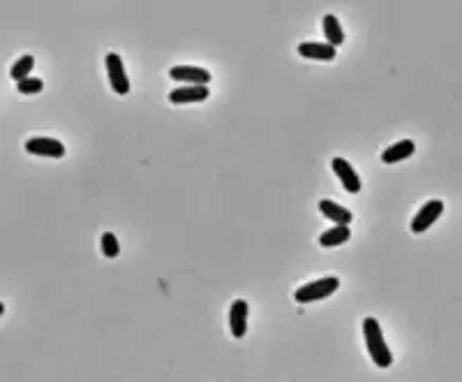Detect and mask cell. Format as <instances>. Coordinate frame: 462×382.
<instances>
[{
    "instance_id": "6da1fadb",
    "label": "cell",
    "mask_w": 462,
    "mask_h": 382,
    "mask_svg": "<svg viewBox=\"0 0 462 382\" xmlns=\"http://www.w3.org/2000/svg\"><path fill=\"white\" fill-rule=\"evenodd\" d=\"M363 336H365V345H367L370 357H372V362L379 369H389L391 362H393V354H391L389 345H386V340H384L379 322H377L375 318L363 320Z\"/></svg>"
},
{
    "instance_id": "7a4b0ae2",
    "label": "cell",
    "mask_w": 462,
    "mask_h": 382,
    "mask_svg": "<svg viewBox=\"0 0 462 382\" xmlns=\"http://www.w3.org/2000/svg\"><path fill=\"white\" fill-rule=\"evenodd\" d=\"M338 287H340V278H335V276H326V278L312 280V283L300 285V287L296 290V292H293V299H296L298 304L319 302V299L331 297Z\"/></svg>"
},
{
    "instance_id": "3957f363",
    "label": "cell",
    "mask_w": 462,
    "mask_h": 382,
    "mask_svg": "<svg viewBox=\"0 0 462 382\" xmlns=\"http://www.w3.org/2000/svg\"><path fill=\"white\" fill-rule=\"evenodd\" d=\"M104 65H107V77H109V81H111V88L118 95H128L130 93V81H128V74H125L121 56L118 54H107Z\"/></svg>"
},
{
    "instance_id": "277c9868",
    "label": "cell",
    "mask_w": 462,
    "mask_h": 382,
    "mask_svg": "<svg viewBox=\"0 0 462 382\" xmlns=\"http://www.w3.org/2000/svg\"><path fill=\"white\" fill-rule=\"evenodd\" d=\"M442 211H444L442 199H432V202L423 204L421 211H416L414 220H411V232H414V234H421V232L430 229L434 225V220L442 215Z\"/></svg>"
},
{
    "instance_id": "5b68a950",
    "label": "cell",
    "mask_w": 462,
    "mask_h": 382,
    "mask_svg": "<svg viewBox=\"0 0 462 382\" xmlns=\"http://www.w3.org/2000/svg\"><path fill=\"white\" fill-rule=\"evenodd\" d=\"M169 77L174 81H185L188 86H208L211 72L204 68H195V65H176L169 70Z\"/></svg>"
},
{
    "instance_id": "8992f818",
    "label": "cell",
    "mask_w": 462,
    "mask_h": 382,
    "mask_svg": "<svg viewBox=\"0 0 462 382\" xmlns=\"http://www.w3.org/2000/svg\"><path fill=\"white\" fill-rule=\"evenodd\" d=\"M26 151L32 155H42V157H63L65 144L58 142L54 137H32L26 142Z\"/></svg>"
},
{
    "instance_id": "52a82bcc",
    "label": "cell",
    "mask_w": 462,
    "mask_h": 382,
    "mask_svg": "<svg viewBox=\"0 0 462 382\" xmlns=\"http://www.w3.org/2000/svg\"><path fill=\"white\" fill-rule=\"evenodd\" d=\"M331 167H333L335 174H338V179L342 181V186H344L347 193H351V195L360 193V177L354 172V167L344 160V157H333Z\"/></svg>"
},
{
    "instance_id": "ba28073f",
    "label": "cell",
    "mask_w": 462,
    "mask_h": 382,
    "mask_svg": "<svg viewBox=\"0 0 462 382\" xmlns=\"http://www.w3.org/2000/svg\"><path fill=\"white\" fill-rule=\"evenodd\" d=\"M248 311H250V306H248V302H243V299H236V302L231 304L229 329L236 338H243L248 334Z\"/></svg>"
},
{
    "instance_id": "9c48e42d",
    "label": "cell",
    "mask_w": 462,
    "mask_h": 382,
    "mask_svg": "<svg viewBox=\"0 0 462 382\" xmlns=\"http://www.w3.org/2000/svg\"><path fill=\"white\" fill-rule=\"evenodd\" d=\"M211 95L208 86H183V88H174L169 93V102L171 105H188V102H204Z\"/></svg>"
},
{
    "instance_id": "30bf717a",
    "label": "cell",
    "mask_w": 462,
    "mask_h": 382,
    "mask_svg": "<svg viewBox=\"0 0 462 382\" xmlns=\"http://www.w3.org/2000/svg\"><path fill=\"white\" fill-rule=\"evenodd\" d=\"M298 54L310 61H333L335 58V47L324 44V42H303L298 44Z\"/></svg>"
},
{
    "instance_id": "8fae6325",
    "label": "cell",
    "mask_w": 462,
    "mask_h": 382,
    "mask_svg": "<svg viewBox=\"0 0 462 382\" xmlns=\"http://www.w3.org/2000/svg\"><path fill=\"white\" fill-rule=\"evenodd\" d=\"M319 211H322L324 218L338 222V225H349V222L354 220V215H351L349 209H344V206L331 202V199H322V202H319Z\"/></svg>"
},
{
    "instance_id": "7c38bea8",
    "label": "cell",
    "mask_w": 462,
    "mask_h": 382,
    "mask_svg": "<svg viewBox=\"0 0 462 382\" xmlns=\"http://www.w3.org/2000/svg\"><path fill=\"white\" fill-rule=\"evenodd\" d=\"M414 142L411 139H402V142L389 146L386 151L382 153V162L386 165H393V162H400V160H407L409 155H414Z\"/></svg>"
},
{
    "instance_id": "4fadbf2b",
    "label": "cell",
    "mask_w": 462,
    "mask_h": 382,
    "mask_svg": "<svg viewBox=\"0 0 462 382\" xmlns=\"http://www.w3.org/2000/svg\"><path fill=\"white\" fill-rule=\"evenodd\" d=\"M322 28H324V35H326V44L340 47V44L344 42V30H342V26H340L338 16L326 14L324 21H322Z\"/></svg>"
},
{
    "instance_id": "5bb4252c",
    "label": "cell",
    "mask_w": 462,
    "mask_h": 382,
    "mask_svg": "<svg viewBox=\"0 0 462 382\" xmlns=\"http://www.w3.org/2000/svg\"><path fill=\"white\" fill-rule=\"evenodd\" d=\"M351 237V232L347 225H335L331 229H326L322 237H319V244H322L324 248H338L342 244H347Z\"/></svg>"
},
{
    "instance_id": "9a60e30c",
    "label": "cell",
    "mask_w": 462,
    "mask_h": 382,
    "mask_svg": "<svg viewBox=\"0 0 462 382\" xmlns=\"http://www.w3.org/2000/svg\"><path fill=\"white\" fill-rule=\"evenodd\" d=\"M32 68H35V58H32V56H21L19 61L12 65L10 74H12L14 81H21V79H28V74H30Z\"/></svg>"
},
{
    "instance_id": "2e32d148",
    "label": "cell",
    "mask_w": 462,
    "mask_h": 382,
    "mask_svg": "<svg viewBox=\"0 0 462 382\" xmlns=\"http://www.w3.org/2000/svg\"><path fill=\"white\" fill-rule=\"evenodd\" d=\"M42 88H44V81L37 79V77H28V79L16 81V90H19L21 95H35V93H42Z\"/></svg>"
},
{
    "instance_id": "e0dca14e",
    "label": "cell",
    "mask_w": 462,
    "mask_h": 382,
    "mask_svg": "<svg viewBox=\"0 0 462 382\" xmlns=\"http://www.w3.org/2000/svg\"><path fill=\"white\" fill-rule=\"evenodd\" d=\"M102 255L104 257H118L121 253V246H118V239H116L114 232H104L102 234Z\"/></svg>"
}]
</instances>
